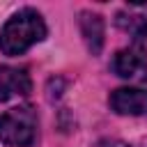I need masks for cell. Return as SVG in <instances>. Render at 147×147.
I'll use <instances>...</instances> for the list:
<instances>
[{
	"label": "cell",
	"instance_id": "cell-1",
	"mask_svg": "<svg viewBox=\"0 0 147 147\" xmlns=\"http://www.w3.org/2000/svg\"><path fill=\"white\" fill-rule=\"evenodd\" d=\"M46 37V23L39 11L21 9L16 11L0 30V53L2 55H23L30 46Z\"/></svg>",
	"mask_w": 147,
	"mask_h": 147
},
{
	"label": "cell",
	"instance_id": "cell-2",
	"mask_svg": "<svg viewBox=\"0 0 147 147\" xmlns=\"http://www.w3.org/2000/svg\"><path fill=\"white\" fill-rule=\"evenodd\" d=\"M37 140V115L28 106L0 115V142L7 147H32Z\"/></svg>",
	"mask_w": 147,
	"mask_h": 147
},
{
	"label": "cell",
	"instance_id": "cell-3",
	"mask_svg": "<svg viewBox=\"0 0 147 147\" xmlns=\"http://www.w3.org/2000/svg\"><path fill=\"white\" fill-rule=\"evenodd\" d=\"M110 69L115 76L131 80V83H147V57L142 53V48L138 46H129L115 53Z\"/></svg>",
	"mask_w": 147,
	"mask_h": 147
},
{
	"label": "cell",
	"instance_id": "cell-4",
	"mask_svg": "<svg viewBox=\"0 0 147 147\" xmlns=\"http://www.w3.org/2000/svg\"><path fill=\"white\" fill-rule=\"evenodd\" d=\"M108 106L117 115H147V90L117 87L110 92Z\"/></svg>",
	"mask_w": 147,
	"mask_h": 147
},
{
	"label": "cell",
	"instance_id": "cell-5",
	"mask_svg": "<svg viewBox=\"0 0 147 147\" xmlns=\"http://www.w3.org/2000/svg\"><path fill=\"white\" fill-rule=\"evenodd\" d=\"M32 87L30 76L21 67L0 64V101H7L16 94H28Z\"/></svg>",
	"mask_w": 147,
	"mask_h": 147
},
{
	"label": "cell",
	"instance_id": "cell-6",
	"mask_svg": "<svg viewBox=\"0 0 147 147\" xmlns=\"http://www.w3.org/2000/svg\"><path fill=\"white\" fill-rule=\"evenodd\" d=\"M80 32H83L87 51L92 55H99V51L103 46V18L99 14L83 11L80 14Z\"/></svg>",
	"mask_w": 147,
	"mask_h": 147
},
{
	"label": "cell",
	"instance_id": "cell-7",
	"mask_svg": "<svg viewBox=\"0 0 147 147\" xmlns=\"http://www.w3.org/2000/svg\"><path fill=\"white\" fill-rule=\"evenodd\" d=\"M117 25L122 30H126L136 41L147 39V18L145 16H124V14H117Z\"/></svg>",
	"mask_w": 147,
	"mask_h": 147
},
{
	"label": "cell",
	"instance_id": "cell-8",
	"mask_svg": "<svg viewBox=\"0 0 147 147\" xmlns=\"http://www.w3.org/2000/svg\"><path fill=\"white\" fill-rule=\"evenodd\" d=\"M94 147H133V145H129V142H124L119 138H101Z\"/></svg>",
	"mask_w": 147,
	"mask_h": 147
}]
</instances>
